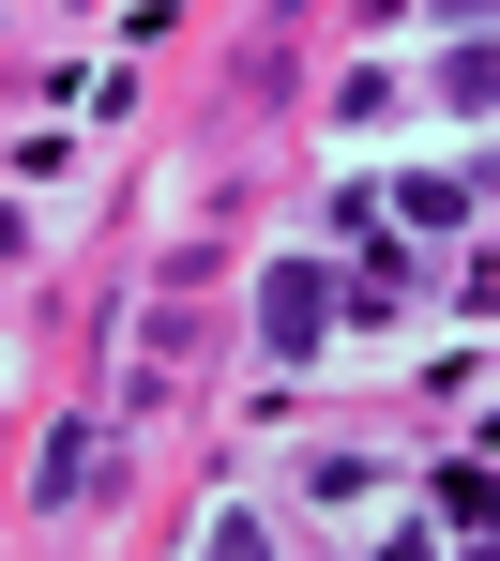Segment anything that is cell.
I'll use <instances>...</instances> for the list:
<instances>
[{
  "label": "cell",
  "instance_id": "cell-1",
  "mask_svg": "<svg viewBox=\"0 0 500 561\" xmlns=\"http://www.w3.org/2000/svg\"><path fill=\"white\" fill-rule=\"evenodd\" d=\"M318 319H334L318 259H274V274H258V334H274V365H318Z\"/></svg>",
  "mask_w": 500,
  "mask_h": 561
},
{
  "label": "cell",
  "instance_id": "cell-2",
  "mask_svg": "<svg viewBox=\"0 0 500 561\" xmlns=\"http://www.w3.org/2000/svg\"><path fill=\"white\" fill-rule=\"evenodd\" d=\"M92 470H106V440H92V425H61V440H46V485H31V501H46V516H77V501H92Z\"/></svg>",
  "mask_w": 500,
  "mask_h": 561
},
{
  "label": "cell",
  "instance_id": "cell-3",
  "mask_svg": "<svg viewBox=\"0 0 500 561\" xmlns=\"http://www.w3.org/2000/svg\"><path fill=\"white\" fill-rule=\"evenodd\" d=\"M440 516H455V531L500 561V485H486V470H455V485H440Z\"/></svg>",
  "mask_w": 500,
  "mask_h": 561
},
{
  "label": "cell",
  "instance_id": "cell-4",
  "mask_svg": "<svg viewBox=\"0 0 500 561\" xmlns=\"http://www.w3.org/2000/svg\"><path fill=\"white\" fill-rule=\"evenodd\" d=\"M455 106H470V122L500 106V46H470V61H455Z\"/></svg>",
  "mask_w": 500,
  "mask_h": 561
},
{
  "label": "cell",
  "instance_id": "cell-5",
  "mask_svg": "<svg viewBox=\"0 0 500 561\" xmlns=\"http://www.w3.org/2000/svg\"><path fill=\"white\" fill-rule=\"evenodd\" d=\"M198 561H274V547H258V531H243V516H212V547Z\"/></svg>",
  "mask_w": 500,
  "mask_h": 561
}]
</instances>
